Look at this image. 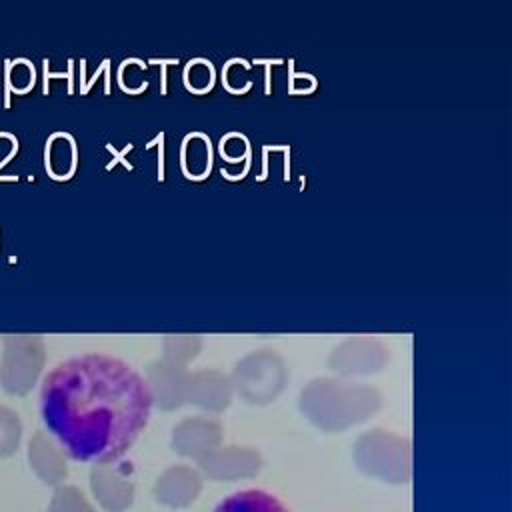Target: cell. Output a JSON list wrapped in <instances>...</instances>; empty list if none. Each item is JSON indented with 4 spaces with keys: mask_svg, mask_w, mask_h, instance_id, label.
<instances>
[{
    "mask_svg": "<svg viewBox=\"0 0 512 512\" xmlns=\"http://www.w3.org/2000/svg\"><path fill=\"white\" fill-rule=\"evenodd\" d=\"M212 512H290V510L270 492L240 490L224 498Z\"/></svg>",
    "mask_w": 512,
    "mask_h": 512,
    "instance_id": "cell-14",
    "label": "cell"
},
{
    "mask_svg": "<svg viewBox=\"0 0 512 512\" xmlns=\"http://www.w3.org/2000/svg\"><path fill=\"white\" fill-rule=\"evenodd\" d=\"M22 440V422L20 416L0 404V458L12 456Z\"/></svg>",
    "mask_w": 512,
    "mask_h": 512,
    "instance_id": "cell-16",
    "label": "cell"
},
{
    "mask_svg": "<svg viewBox=\"0 0 512 512\" xmlns=\"http://www.w3.org/2000/svg\"><path fill=\"white\" fill-rule=\"evenodd\" d=\"M200 492H202V474L200 470L188 464H174L166 468L154 484L156 500L170 508L190 506L200 496Z\"/></svg>",
    "mask_w": 512,
    "mask_h": 512,
    "instance_id": "cell-12",
    "label": "cell"
},
{
    "mask_svg": "<svg viewBox=\"0 0 512 512\" xmlns=\"http://www.w3.org/2000/svg\"><path fill=\"white\" fill-rule=\"evenodd\" d=\"M262 454L252 446H218L198 460L200 474L216 482H236L254 478L262 470Z\"/></svg>",
    "mask_w": 512,
    "mask_h": 512,
    "instance_id": "cell-7",
    "label": "cell"
},
{
    "mask_svg": "<svg viewBox=\"0 0 512 512\" xmlns=\"http://www.w3.org/2000/svg\"><path fill=\"white\" fill-rule=\"evenodd\" d=\"M390 360L388 346L372 336H352L342 340L328 354V368L342 378L372 376L384 370Z\"/></svg>",
    "mask_w": 512,
    "mask_h": 512,
    "instance_id": "cell-6",
    "label": "cell"
},
{
    "mask_svg": "<svg viewBox=\"0 0 512 512\" xmlns=\"http://www.w3.org/2000/svg\"><path fill=\"white\" fill-rule=\"evenodd\" d=\"M152 412L146 380L124 360L82 354L52 368L40 390V414L64 452L80 462H118Z\"/></svg>",
    "mask_w": 512,
    "mask_h": 512,
    "instance_id": "cell-1",
    "label": "cell"
},
{
    "mask_svg": "<svg viewBox=\"0 0 512 512\" xmlns=\"http://www.w3.org/2000/svg\"><path fill=\"white\" fill-rule=\"evenodd\" d=\"M90 488L106 512H124L134 502V468L130 462L96 464L90 472Z\"/></svg>",
    "mask_w": 512,
    "mask_h": 512,
    "instance_id": "cell-8",
    "label": "cell"
},
{
    "mask_svg": "<svg viewBox=\"0 0 512 512\" xmlns=\"http://www.w3.org/2000/svg\"><path fill=\"white\" fill-rule=\"evenodd\" d=\"M222 424L214 416H190L172 428V450L184 458L200 460L214 448L222 446Z\"/></svg>",
    "mask_w": 512,
    "mask_h": 512,
    "instance_id": "cell-9",
    "label": "cell"
},
{
    "mask_svg": "<svg viewBox=\"0 0 512 512\" xmlns=\"http://www.w3.org/2000/svg\"><path fill=\"white\" fill-rule=\"evenodd\" d=\"M188 368L166 358L152 362L146 370V386L152 398V406L160 410H176L186 404Z\"/></svg>",
    "mask_w": 512,
    "mask_h": 512,
    "instance_id": "cell-10",
    "label": "cell"
},
{
    "mask_svg": "<svg viewBox=\"0 0 512 512\" xmlns=\"http://www.w3.org/2000/svg\"><path fill=\"white\" fill-rule=\"evenodd\" d=\"M28 460L36 476L48 484V486H60L62 480H66L68 464L64 450L46 434V432H34L28 444Z\"/></svg>",
    "mask_w": 512,
    "mask_h": 512,
    "instance_id": "cell-13",
    "label": "cell"
},
{
    "mask_svg": "<svg viewBox=\"0 0 512 512\" xmlns=\"http://www.w3.org/2000/svg\"><path fill=\"white\" fill-rule=\"evenodd\" d=\"M230 380L244 402L264 406L282 394L288 382V368L278 352L268 348L254 350L236 362Z\"/></svg>",
    "mask_w": 512,
    "mask_h": 512,
    "instance_id": "cell-4",
    "label": "cell"
},
{
    "mask_svg": "<svg viewBox=\"0 0 512 512\" xmlns=\"http://www.w3.org/2000/svg\"><path fill=\"white\" fill-rule=\"evenodd\" d=\"M356 466L382 482L404 484L412 476L410 440L384 428H372L360 434L352 450Z\"/></svg>",
    "mask_w": 512,
    "mask_h": 512,
    "instance_id": "cell-3",
    "label": "cell"
},
{
    "mask_svg": "<svg viewBox=\"0 0 512 512\" xmlns=\"http://www.w3.org/2000/svg\"><path fill=\"white\" fill-rule=\"evenodd\" d=\"M46 364V344L38 334H10L2 338L0 386L14 396L28 394Z\"/></svg>",
    "mask_w": 512,
    "mask_h": 512,
    "instance_id": "cell-5",
    "label": "cell"
},
{
    "mask_svg": "<svg viewBox=\"0 0 512 512\" xmlns=\"http://www.w3.org/2000/svg\"><path fill=\"white\" fill-rule=\"evenodd\" d=\"M234 398V386L228 374L220 370H196L188 376L186 404H194L206 412H224Z\"/></svg>",
    "mask_w": 512,
    "mask_h": 512,
    "instance_id": "cell-11",
    "label": "cell"
},
{
    "mask_svg": "<svg viewBox=\"0 0 512 512\" xmlns=\"http://www.w3.org/2000/svg\"><path fill=\"white\" fill-rule=\"evenodd\" d=\"M48 512H96V510L86 500L82 490H78L76 486H58L50 500Z\"/></svg>",
    "mask_w": 512,
    "mask_h": 512,
    "instance_id": "cell-17",
    "label": "cell"
},
{
    "mask_svg": "<svg viewBox=\"0 0 512 512\" xmlns=\"http://www.w3.org/2000/svg\"><path fill=\"white\" fill-rule=\"evenodd\" d=\"M382 404L376 388L346 378L320 376L300 392V412L322 432H344L372 418Z\"/></svg>",
    "mask_w": 512,
    "mask_h": 512,
    "instance_id": "cell-2",
    "label": "cell"
},
{
    "mask_svg": "<svg viewBox=\"0 0 512 512\" xmlns=\"http://www.w3.org/2000/svg\"><path fill=\"white\" fill-rule=\"evenodd\" d=\"M162 348L166 360L186 366L200 354L202 338L198 334H166Z\"/></svg>",
    "mask_w": 512,
    "mask_h": 512,
    "instance_id": "cell-15",
    "label": "cell"
}]
</instances>
